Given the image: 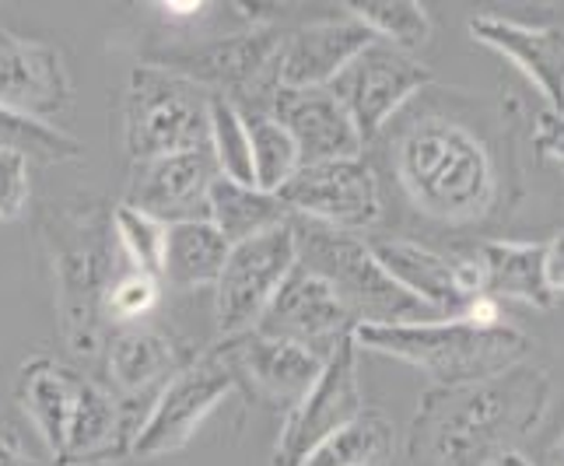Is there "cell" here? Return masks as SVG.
Segmentation results:
<instances>
[{
	"label": "cell",
	"mask_w": 564,
	"mask_h": 466,
	"mask_svg": "<svg viewBox=\"0 0 564 466\" xmlns=\"http://www.w3.org/2000/svg\"><path fill=\"white\" fill-rule=\"evenodd\" d=\"M547 368L522 361L505 376L432 386L414 411L411 466H501L547 414Z\"/></svg>",
	"instance_id": "obj_1"
},
{
	"label": "cell",
	"mask_w": 564,
	"mask_h": 466,
	"mask_svg": "<svg viewBox=\"0 0 564 466\" xmlns=\"http://www.w3.org/2000/svg\"><path fill=\"white\" fill-rule=\"evenodd\" d=\"M393 172L417 215L449 228L488 221L501 204V159L480 127L427 109L393 141Z\"/></svg>",
	"instance_id": "obj_2"
},
{
	"label": "cell",
	"mask_w": 564,
	"mask_h": 466,
	"mask_svg": "<svg viewBox=\"0 0 564 466\" xmlns=\"http://www.w3.org/2000/svg\"><path fill=\"white\" fill-rule=\"evenodd\" d=\"M43 246L64 340L77 358H95L109 340L106 291L127 267L112 236V207L99 197L56 204L43 218Z\"/></svg>",
	"instance_id": "obj_3"
},
{
	"label": "cell",
	"mask_w": 564,
	"mask_h": 466,
	"mask_svg": "<svg viewBox=\"0 0 564 466\" xmlns=\"http://www.w3.org/2000/svg\"><path fill=\"white\" fill-rule=\"evenodd\" d=\"M358 351H376L414 365L435 386H466L505 376L530 361L533 340L509 323L480 326L474 319H421L393 326H355Z\"/></svg>",
	"instance_id": "obj_4"
},
{
	"label": "cell",
	"mask_w": 564,
	"mask_h": 466,
	"mask_svg": "<svg viewBox=\"0 0 564 466\" xmlns=\"http://www.w3.org/2000/svg\"><path fill=\"white\" fill-rule=\"evenodd\" d=\"M291 225H295L299 263L305 270H313V274H319L337 291V299L347 305V313L355 316L358 326L438 319L432 308L421 305L414 295H406V291L386 274L368 239L355 236V231H337V228H326L305 218H291Z\"/></svg>",
	"instance_id": "obj_5"
},
{
	"label": "cell",
	"mask_w": 564,
	"mask_h": 466,
	"mask_svg": "<svg viewBox=\"0 0 564 466\" xmlns=\"http://www.w3.org/2000/svg\"><path fill=\"white\" fill-rule=\"evenodd\" d=\"M210 91L159 61L138 64L127 82L123 144L133 162L207 148Z\"/></svg>",
	"instance_id": "obj_6"
},
{
	"label": "cell",
	"mask_w": 564,
	"mask_h": 466,
	"mask_svg": "<svg viewBox=\"0 0 564 466\" xmlns=\"http://www.w3.org/2000/svg\"><path fill=\"white\" fill-rule=\"evenodd\" d=\"M284 35L274 29H257L246 35H231L221 43L162 56L159 64L193 77L210 95H221L242 116L270 112L274 95L281 91V56Z\"/></svg>",
	"instance_id": "obj_7"
},
{
	"label": "cell",
	"mask_w": 564,
	"mask_h": 466,
	"mask_svg": "<svg viewBox=\"0 0 564 466\" xmlns=\"http://www.w3.org/2000/svg\"><path fill=\"white\" fill-rule=\"evenodd\" d=\"M295 267H299V246H295V225L291 221L231 246L221 267V278L214 284V316H218L221 340L249 334Z\"/></svg>",
	"instance_id": "obj_8"
},
{
	"label": "cell",
	"mask_w": 564,
	"mask_h": 466,
	"mask_svg": "<svg viewBox=\"0 0 564 466\" xmlns=\"http://www.w3.org/2000/svg\"><path fill=\"white\" fill-rule=\"evenodd\" d=\"M236 386L239 379L231 372L221 344H214L210 351L197 355L183 372H176L162 386V393L154 397L138 438H133L130 456L159 459V456L183 449L207 421V414L236 390Z\"/></svg>",
	"instance_id": "obj_9"
},
{
	"label": "cell",
	"mask_w": 564,
	"mask_h": 466,
	"mask_svg": "<svg viewBox=\"0 0 564 466\" xmlns=\"http://www.w3.org/2000/svg\"><path fill=\"white\" fill-rule=\"evenodd\" d=\"M358 414H365L358 382V344L355 334H347L326 355L313 390L288 411L274 445V466H299L319 442L347 429Z\"/></svg>",
	"instance_id": "obj_10"
},
{
	"label": "cell",
	"mask_w": 564,
	"mask_h": 466,
	"mask_svg": "<svg viewBox=\"0 0 564 466\" xmlns=\"http://www.w3.org/2000/svg\"><path fill=\"white\" fill-rule=\"evenodd\" d=\"M278 197L295 218L337 231H355V236L376 228V221L382 218L379 176L365 162V154L361 159L302 165L278 189Z\"/></svg>",
	"instance_id": "obj_11"
},
{
	"label": "cell",
	"mask_w": 564,
	"mask_h": 466,
	"mask_svg": "<svg viewBox=\"0 0 564 466\" xmlns=\"http://www.w3.org/2000/svg\"><path fill=\"white\" fill-rule=\"evenodd\" d=\"M427 85H432V71H427L414 53H403L376 39L372 46H365L355 61L334 77L329 91H334L344 102V109L351 112L361 141L368 144Z\"/></svg>",
	"instance_id": "obj_12"
},
{
	"label": "cell",
	"mask_w": 564,
	"mask_h": 466,
	"mask_svg": "<svg viewBox=\"0 0 564 466\" xmlns=\"http://www.w3.org/2000/svg\"><path fill=\"white\" fill-rule=\"evenodd\" d=\"M355 316L347 313V305L337 299V291L329 288L319 274L305 270L302 263L284 278L278 295L270 299L267 313L252 326L263 337L288 340L316 351L326 358L337 347L340 337L355 334Z\"/></svg>",
	"instance_id": "obj_13"
},
{
	"label": "cell",
	"mask_w": 564,
	"mask_h": 466,
	"mask_svg": "<svg viewBox=\"0 0 564 466\" xmlns=\"http://www.w3.org/2000/svg\"><path fill=\"white\" fill-rule=\"evenodd\" d=\"M74 99L70 71L56 46L0 29V109L50 123L64 116Z\"/></svg>",
	"instance_id": "obj_14"
},
{
	"label": "cell",
	"mask_w": 564,
	"mask_h": 466,
	"mask_svg": "<svg viewBox=\"0 0 564 466\" xmlns=\"http://www.w3.org/2000/svg\"><path fill=\"white\" fill-rule=\"evenodd\" d=\"M379 267L393 278L406 295L427 305L438 319H463L470 302L480 295L470 260H449L424 242L403 236L368 239Z\"/></svg>",
	"instance_id": "obj_15"
},
{
	"label": "cell",
	"mask_w": 564,
	"mask_h": 466,
	"mask_svg": "<svg viewBox=\"0 0 564 466\" xmlns=\"http://www.w3.org/2000/svg\"><path fill=\"white\" fill-rule=\"evenodd\" d=\"M214 180H218V165L210 159V148L133 162L123 204L144 210L162 225L200 221L207 218V197Z\"/></svg>",
	"instance_id": "obj_16"
},
{
	"label": "cell",
	"mask_w": 564,
	"mask_h": 466,
	"mask_svg": "<svg viewBox=\"0 0 564 466\" xmlns=\"http://www.w3.org/2000/svg\"><path fill=\"white\" fill-rule=\"evenodd\" d=\"M144 418L148 411H141V407L120 400L99 382L82 379L64 453L56 456V466H102L127 459Z\"/></svg>",
	"instance_id": "obj_17"
},
{
	"label": "cell",
	"mask_w": 564,
	"mask_h": 466,
	"mask_svg": "<svg viewBox=\"0 0 564 466\" xmlns=\"http://www.w3.org/2000/svg\"><path fill=\"white\" fill-rule=\"evenodd\" d=\"M270 116L291 133L302 165L361 159V133L329 88H281L274 95Z\"/></svg>",
	"instance_id": "obj_18"
},
{
	"label": "cell",
	"mask_w": 564,
	"mask_h": 466,
	"mask_svg": "<svg viewBox=\"0 0 564 466\" xmlns=\"http://www.w3.org/2000/svg\"><path fill=\"white\" fill-rule=\"evenodd\" d=\"M218 344L239 382H249L252 393H260L263 400L284 403L288 411L313 390V382L319 379L323 361H326L316 351H308V347L263 337L257 329H249V334H239V337H225Z\"/></svg>",
	"instance_id": "obj_19"
},
{
	"label": "cell",
	"mask_w": 564,
	"mask_h": 466,
	"mask_svg": "<svg viewBox=\"0 0 564 466\" xmlns=\"http://www.w3.org/2000/svg\"><path fill=\"white\" fill-rule=\"evenodd\" d=\"M102 351H106V379H109L106 390L133 407H141V411H151L162 386L197 358L183 344L148 326L116 329Z\"/></svg>",
	"instance_id": "obj_20"
},
{
	"label": "cell",
	"mask_w": 564,
	"mask_h": 466,
	"mask_svg": "<svg viewBox=\"0 0 564 466\" xmlns=\"http://www.w3.org/2000/svg\"><path fill=\"white\" fill-rule=\"evenodd\" d=\"M372 43L376 35L351 14L288 32L281 56V88H329L334 77Z\"/></svg>",
	"instance_id": "obj_21"
},
{
	"label": "cell",
	"mask_w": 564,
	"mask_h": 466,
	"mask_svg": "<svg viewBox=\"0 0 564 466\" xmlns=\"http://www.w3.org/2000/svg\"><path fill=\"white\" fill-rule=\"evenodd\" d=\"M470 35L480 46L512 61L540 88L547 106L554 112H564V29L522 25L512 22V18L477 14L470 22Z\"/></svg>",
	"instance_id": "obj_22"
},
{
	"label": "cell",
	"mask_w": 564,
	"mask_h": 466,
	"mask_svg": "<svg viewBox=\"0 0 564 466\" xmlns=\"http://www.w3.org/2000/svg\"><path fill=\"white\" fill-rule=\"evenodd\" d=\"M547 242H512V239H484L470 252V267L477 274L480 295L501 302H522L533 308H551L554 291L547 284Z\"/></svg>",
	"instance_id": "obj_23"
},
{
	"label": "cell",
	"mask_w": 564,
	"mask_h": 466,
	"mask_svg": "<svg viewBox=\"0 0 564 466\" xmlns=\"http://www.w3.org/2000/svg\"><path fill=\"white\" fill-rule=\"evenodd\" d=\"M77 386H82V376H74L70 368L46 355L25 361L22 372H18V407L32 421V429L39 432L53 459L64 453Z\"/></svg>",
	"instance_id": "obj_24"
},
{
	"label": "cell",
	"mask_w": 564,
	"mask_h": 466,
	"mask_svg": "<svg viewBox=\"0 0 564 466\" xmlns=\"http://www.w3.org/2000/svg\"><path fill=\"white\" fill-rule=\"evenodd\" d=\"M228 249L231 246L225 242V236L207 218L169 225L162 252V281L183 291L218 284Z\"/></svg>",
	"instance_id": "obj_25"
},
{
	"label": "cell",
	"mask_w": 564,
	"mask_h": 466,
	"mask_svg": "<svg viewBox=\"0 0 564 466\" xmlns=\"http://www.w3.org/2000/svg\"><path fill=\"white\" fill-rule=\"evenodd\" d=\"M207 221L221 231L228 246H236L291 221V210L281 204L278 193H263L257 186H242L218 176L207 197Z\"/></svg>",
	"instance_id": "obj_26"
},
{
	"label": "cell",
	"mask_w": 564,
	"mask_h": 466,
	"mask_svg": "<svg viewBox=\"0 0 564 466\" xmlns=\"http://www.w3.org/2000/svg\"><path fill=\"white\" fill-rule=\"evenodd\" d=\"M389 456H393V424L386 414L365 407V414L319 442L299 466H382Z\"/></svg>",
	"instance_id": "obj_27"
},
{
	"label": "cell",
	"mask_w": 564,
	"mask_h": 466,
	"mask_svg": "<svg viewBox=\"0 0 564 466\" xmlns=\"http://www.w3.org/2000/svg\"><path fill=\"white\" fill-rule=\"evenodd\" d=\"M344 8L379 43H389L403 53H417L432 43V18H427V11L417 0H358V4H344Z\"/></svg>",
	"instance_id": "obj_28"
},
{
	"label": "cell",
	"mask_w": 564,
	"mask_h": 466,
	"mask_svg": "<svg viewBox=\"0 0 564 466\" xmlns=\"http://www.w3.org/2000/svg\"><path fill=\"white\" fill-rule=\"evenodd\" d=\"M246 127H249L252 180H257V189L278 193L302 169V154L295 141H291V133L270 112L246 116Z\"/></svg>",
	"instance_id": "obj_29"
},
{
	"label": "cell",
	"mask_w": 564,
	"mask_h": 466,
	"mask_svg": "<svg viewBox=\"0 0 564 466\" xmlns=\"http://www.w3.org/2000/svg\"><path fill=\"white\" fill-rule=\"evenodd\" d=\"M207 148L218 165V176L257 186L252 180V148H249V127L246 116L221 95H210V120H207Z\"/></svg>",
	"instance_id": "obj_30"
},
{
	"label": "cell",
	"mask_w": 564,
	"mask_h": 466,
	"mask_svg": "<svg viewBox=\"0 0 564 466\" xmlns=\"http://www.w3.org/2000/svg\"><path fill=\"white\" fill-rule=\"evenodd\" d=\"M169 225L154 221L144 210H133L130 204H112V236L120 246L127 267L141 270L162 281V252H165Z\"/></svg>",
	"instance_id": "obj_31"
},
{
	"label": "cell",
	"mask_w": 564,
	"mask_h": 466,
	"mask_svg": "<svg viewBox=\"0 0 564 466\" xmlns=\"http://www.w3.org/2000/svg\"><path fill=\"white\" fill-rule=\"evenodd\" d=\"M0 148L25 154L29 162H77L82 159V144L70 133L50 123H35L25 116H14L8 109H0Z\"/></svg>",
	"instance_id": "obj_32"
},
{
	"label": "cell",
	"mask_w": 564,
	"mask_h": 466,
	"mask_svg": "<svg viewBox=\"0 0 564 466\" xmlns=\"http://www.w3.org/2000/svg\"><path fill=\"white\" fill-rule=\"evenodd\" d=\"M162 295V281L141 274V270L123 267L106 291V323L109 326H130L148 316Z\"/></svg>",
	"instance_id": "obj_33"
},
{
	"label": "cell",
	"mask_w": 564,
	"mask_h": 466,
	"mask_svg": "<svg viewBox=\"0 0 564 466\" xmlns=\"http://www.w3.org/2000/svg\"><path fill=\"white\" fill-rule=\"evenodd\" d=\"M32 180H29V159L18 151L0 148V221H14L29 207Z\"/></svg>",
	"instance_id": "obj_34"
},
{
	"label": "cell",
	"mask_w": 564,
	"mask_h": 466,
	"mask_svg": "<svg viewBox=\"0 0 564 466\" xmlns=\"http://www.w3.org/2000/svg\"><path fill=\"white\" fill-rule=\"evenodd\" d=\"M533 148L540 159L564 169V112L543 109L533 116Z\"/></svg>",
	"instance_id": "obj_35"
},
{
	"label": "cell",
	"mask_w": 564,
	"mask_h": 466,
	"mask_svg": "<svg viewBox=\"0 0 564 466\" xmlns=\"http://www.w3.org/2000/svg\"><path fill=\"white\" fill-rule=\"evenodd\" d=\"M543 270H547V284H551L554 295L564 291V231L547 242V260H543Z\"/></svg>",
	"instance_id": "obj_36"
},
{
	"label": "cell",
	"mask_w": 564,
	"mask_h": 466,
	"mask_svg": "<svg viewBox=\"0 0 564 466\" xmlns=\"http://www.w3.org/2000/svg\"><path fill=\"white\" fill-rule=\"evenodd\" d=\"M0 466H39L11 432L0 429Z\"/></svg>",
	"instance_id": "obj_37"
},
{
	"label": "cell",
	"mask_w": 564,
	"mask_h": 466,
	"mask_svg": "<svg viewBox=\"0 0 564 466\" xmlns=\"http://www.w3.org/2000/svg\"><path fill=\"white\" fill-rule=\"evenodd\" d=\"M169 18H197L207 4H159Z\"/></svg>",
	"instance_id": "obj_38"
},
{
	"label": "cell",
	"mask_w": 564,
	"mask_h": 466,
	"mask_svg": "<svg viewBox=\"0 0 564 466\" xmlns=\"http://www.w3.org/2000/svg\"><path fill=\"white\" fill-rule=\"evenodd\" d=\"M543 466H564V432L557 435V442L547 449V463Z\"/></svg>",
	"instance_id": "obj_39"
},
{
	"label": "cell",
	"mask_w": 564,
	"mask_h": 466,
	"mask_svg": "<svg viewBox=\"0 0 564 466\" xmlns=\"http://www.w3.org/2000/svg\"><path fill=\"white\" fill-rule=\"evenodd\" d=\"M501 466H533V463H527V459H522V456L516 453V456H509V459H505Z\"/></svg>",
	"instance_id": "obj_40"
}]
</instances>
